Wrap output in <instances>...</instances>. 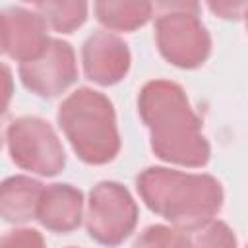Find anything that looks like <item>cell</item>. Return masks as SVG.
<instances>
[{
  "label": "cell",
  "instance_id": "17",
  "mask_svg": "<svg viewBox=\"0 0 248 248\" xmlns=\"http://www.w3.org/2000/svg\"><path fill=\"white\" fill-rule=\"evenodd\" d=\"M14 95V78L12 70L6 64H0V116L6 114Z\"/></svg>",
  "mask_w": 248,
  "mask_h": 248
},
{
  "label": "cell",
  "instance_id": "4",
  "mask_svg": "<svg viewBox=\"0 0 248 248\" xmlns=\"http://www.w3.org/2000/svg\"><path fill=\"white\" fill-rule=\"evenodd\" d=\"M155 19V45L161 56L182 70L200 68L211 54V37L194 2L161 4Z\"/></svg>",
  "mask_w": 248,
  "mask_h": 248
},
{
  "label": "cell",
  "instance_id": "3",
  "mask_svg": "<svg viewBox=\"0 0 248 248\" xmlns=\"http://www.w3.org/2000/svg\"><path fill=\"white\" fill-rule=\"evenodd\" d=\"M58 126L74 153L87 165H107L120 151L116 112L110 99L91 87H78L58 107Z\"/></svg>",
  "mask_w": 248,
  "mask_h": 248
},
{
  "label": "cell",
  "instance_id": "8",
  "mask_svg": "<svg viewBox=\"0 0 248 248\" xmlns=\"http://www.w3.org/2000/svg\"><path fill=\"white\" fill-rule=\"evenodd\" d=\"M132 54L128 45L110 31L91 33L81 46V64L87 79L97 85H114L130 70Z\"/></svg>",
  "mask_w": 248,
  "mask_h": 248
},
{
  "label": "cell",
  "instance_id": "1",
  "mask_svg": "<svg viewBox=\"0 0 248 248\" xmlns=\"http://www.w3.org/2000/svg\"><path fill=\"white\" fill-rule=\"evenodd\" d=\"M138 112L149 130L151 151L167 163L200 169L207 165L211 147L202 132L186 91L170 79H151L138 95Z\"/></svg>",
  "mask_w": 248,
  "mask_h": 248
},
{
  "label": "cell",
  "instance_id": "19",
  "mask_svg": "<svg viewBox=\"0 0 248 248\" xmlns=\"http://www.w3.org/2000/svg\"><path fill=\"white\" fill-rule=\"evenodd\" d=\"M0 54H4V43H2V23H0Z\"/></svg>",
  "mask_w": 248,
  "mask_h": 248
},
{
  "label": "cell",
  "instance_id": "10",
  "mask_svg": "<svg viewBox=\"0 0 248 248\" xmlns=\"http://www.w3.org/2000/svg\"><path fill=\"white\" fill-rule=\"evenodd\" d=\"M83 192L68 182H54L43 188L35 219L52 232H72L83 221Z\"/></svg>",
  "mask_w": 248,
  "mask_h": 248
},
{
  "label": "cell",
  "instance_id": "11",
  "mask_svg": "<svg viewBox=\"0 0 248 248\" xmlns=\"http://www.w3.org/2000/svg\"><path fill=\"white\" fill-rule=\"evenodd\" d=\"M45 184L27 174H14L0 182V217L6 223H27L35 219Z\"/></svg>",
  "mask_w": 248,
  "mask_h": 248
},
{
  "label": "cell",
  "instance_id": "12",
  "mask_svg": "<svg viewBox=\"0 0 248 248\" xmlns=\"http://www.w3.org/2000/svg\"><path fill=\"white\" fill-rule=\"evenodd\" d=\"M97 21L105 31L130 33L153 17V4L141 0H101L93 4Z\"/></svg>",
  "mask_w": 248,
  "mask_h": 248
},
{
  "label": "cell",
  "instance_id": "16",
  "mask_svg": "<svg viewBox=\"0 0 248 248\" xmlns=\"http://www.w3.org/2000/svg\"><path fill=\"white\" fill-rule=\"evenodd\" d=\"M0 248H46L43 234L37 229H12L0 236Z\"/></svg>",
  "mask_w": 248,
  "mask_h": 248
},
{
  "label": "cell",
  "instance_id": "13",
  "mask_svg": "<svg viewBox=\"0 0 248 248\" xmlns=\"http://www.w3.org/2000/svg\"><path fill=\"white\" fill-rule=\"evenodd\" d=\"M174 248H238L234 231L221 219L178 227Z\"/></svg>",
  "mask_w": 248,
  "mask_h": 248
},
{
  "label": "cell",
  "instance_id": "15",
  "mask_svg": "<svg viewBox=\"0 0 248 248\" xmlns=\"http://www.w3.org/2000/svg\"><path fill=\"white\" fill-rule=\"evenodd\" d=\"M174 238L176 229L167 225H149L138 234L132 248H174Z\"/></svg>",
  "mask_w": 248,
  "mask_h": 248
},
{
  "label": "cell",
  "instance_id": "6",
  "mask_svg": "<svg viewBox=\"0 0 248 248\" xmlns=\"http://www.w3.org/2000/svg\"><path fill=\"white\" fill-rule=\"evenodd\" d=\"M87 234L103 246L122 244L138 225V203L130 190L116 180L97 182L85 207Z\"/></svg>",
  "mask_w": 248,
  "mask_h": 248
},
{
  "label": "cell",
  "instance_id": "9",
  "mask_svg": "<svg viewBox=\"0 0 248 248\" xmlns=\"http://www.w3.org/2000/svg\"><path fill=\"white\" fill-rule=\"evenodd\" d=\"M0 23L4 52L19 64L37 58L50 41L46 21L33 8H6L0 12Z\"/></svg>",
  "mask_w": 248,
  "mask_h": 248
},
{
  "label": "cell",
  "instance_id": "7",
  "mask_svg": "<svg viewBox=\"0 0 248 248\" xmlns=\"http://www.w3.org/2000/svg\"><path fill=\"white\" fill-rule=\"evenodd\" d=\"M17 72L25 89L37 97L52 99L62 95L78 79L76 52L70 43L50 39L45 50L37 58L21 62Z\"/></svg>",
  "mask_w": 248,
  "mask_h": 248
},
{
  "label": "cell",
  "instance_id": "21",
  "mask_svg": "<svg viewBox=\"0 0 248 248\" xmlns=\"http://www.w3.org/2000/svg\"><path fill=\"white\" fill-rule=\"evenodd\" d=\"M68 248H76V246H68Z\"/></svg>",
  "mask_w": 248,
  "mask_h": 248
},
{
  "label": "cell",
  "instance_id": "5",
  "mask_svg": "<svg viewBox=\"0 0 248 248\" xmlns=\"http://www.w3.org/2000/svg\"><path fill=\"white\" fill-rule=\"evenodd\" d=\"M10 159L39 176H56L66 167L64 145L56 130L41 116H19L6 128Z\"/></svg>",
  "mask_w": 248,
  "mask_h": 248
},
{
  "label": "cell",
  "instance_id": "2",
  "mask_svg": "<svg viewBox=\"0 0 248 248\" xmlns=\"http://www.w3.org/2000/svg\"><path fill=\"white\" fill-rule=\"evenodd\" d=\"M136 188L155 215L176 227L215 219L225 200L223 186L215 176L169 167L143 169L136 176Z\"/></svg>",
  "mask_w": 248,
  "mask_h": 248
},
{
  "label": "cell",
  "instance_id": "18",
  "mask_svg": "<svg viewBox=\"0 0 248 248\" xmlns=\"http://www.w3.org/2000/svg\"><path fill=\"white\" fill-rule=\"evenodd\" d=\"M209 10L215 12L219 17L238 19V17H242V14L246 10V2H238V4H232V2H211Z\"/></svg>",
  "mask_w": 248,
  "mask_h": 248
},
{
  "label": "cell",
  "instance_id": "20",
  "mask_svg": "<svg viewBox=\"0 0 248 248\" xmlns=\"http://www.w3.org/2000/svg\"><path fill=\"white\" fill-rule=\"evenodd\" d=\"M2 141H4V134H2V124H0V147H2Z\"/></svg>",
  "mask_w": 248,
  "mask_h": 248
},
{
  "label": "cell",
  "instance_id": "14",
  "mask_svg": "<svg viewBox=\"0 0 248 248\" xmlns=\"http://www.w3.org/2000/svg\"><path fill=\"white\" fill-rule=\"evenodd\" d=\"M56 33H72L87 19V2H35L31 6Z\"/></svg>",
  "mask_w": 248,
  "mask_h": 248
}]
</instances>
